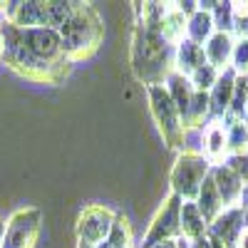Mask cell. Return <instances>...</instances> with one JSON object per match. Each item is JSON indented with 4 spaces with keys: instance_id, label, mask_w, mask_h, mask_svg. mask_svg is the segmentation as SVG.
Wrapping results in <instances>:
<instances>
[{
    "instance_id": "52a82bcc",
    "label": "cell",
    "mask_w": 248,
    "mask_h": 248,
    "mask_svg": "<svg viewBox=\"0 0 248 248\" xmlns=\"http://www.w3.org/2000/svg\"><path fill=\"white\" fill-rule=\"evenodd\" d=\"M40 229H43V211L28 206V209H17L5 221V236L0 248H32Z\"/></svg>"
},
{
    "instance_id": "9c48e42d",
    "label": "cell",
    "mask_w": 248,
    "mask_h": 248,
    "mask_svg": "<svg viewBox=\"0 0 248 248\" xmlns=\"http://www.w3.org/2000/svg\"><path fill=\"white\" fill-rule=\"evenodd\" d=\"M20 40L23 45L43 62H50V65H60V62H70L62 52V43H60V32L50 30V28H30L23 30L20 28Z\"/></svg>"
},
{
    "instance_id": "1f68e13d",
    "label": "cell",
    "mask_w": 248,
    "mask_h": 248,
    "mask_svg": "<svg viewBox=\"0 0 248 248\" xmlns=\"http://www.w3.org/2000/svg\"><path fill=\"white\" fill-rule=\"evenodd\" d=\"M3 236H5V218H0V246H3Z\"/></svg>"
},
{
    "instance_id": "484cf974",
    "label": "cell",
    "mask_w": 248,
    "mask_h": 248,
    "mask_svg": "<svg viewBox=\"0 0 248 248\" xmlns=\"http://www.w3.org/2000/svg\"><path fill=\"white\" fill-rule=\"evenodd\" d=\"M236 75H248V37L236 40L233 45V55H231V67Z\"/></svg>"
},
{
    "instance_id": "8d00e7d4",
    "label": "cell",
    "mask_w": 248,
    "mask_h": 248,
    "mask_svg": "<svg viewBox=\"0 0 248 248\" xmlns=\"http://www.w3.org/2000/svg\"><path fill=\"white\" fill-rule=\"evenodd\" d=\"M77 248H92V246H85V243H77Z\"/></svg>"
},
{
    "instance_id": "277c9868",
    "label": "cell",
    "mask_w": 248,
    "mask_h": 248,
    "mask_svg": "<svg viewBox=\"0 0 248 248\" xmlns=\"http://www.w3.org/2000/svg\"><path fill=\"white\" fill-rule=\"evenodd\" d=\"M144 94H147V105H149L152 119L156 124L164 144H167V149L181 152L184 139H186V127H184V122H181V117L174 107L167 87L164 85H149V87H144Z\"/></svg>"
},
{
    "instance_id": "5b68a950",
    "label": "cell",
    "mask_w": 248,
    "mask_h": 248,
    "mask_svg": "<svg viewBox=\"0 0 248 248\" xmlns=\"http://www.w3.org/2000/svg\"><path fill=\"white\" fill-rule=\"evenodd\" d=\"M211 164L203 154L199 152H179L176 161L171 167L169 174V186H171V194H176L181 201H194L201 184L206 181V176L211 174Z\"/></svg>"
},
{
    "instance_id": "4dcf8cb0",
    "label": "cell",
    "mask_w": 248,
    "mask_h": 248,
    "mask_svg": "<svg viewBox=\"0 0 248 248\" xmlns=\"http://www.w3.org/2000/svg\"><path fill=\"white\" fill-rule=\"evenodd\" d=\"M154 248H179V238H176V241H164V243H159V246H154Z\"/></svg>"
},
{
    "instance_id": "f1b7e54d",
    "label": "cell",
    "mask_w": 248,
    "mask_h": 248,
    "mask_svg": "<svg viewBox=\"0 0 248 248\" xmlns=\"http://www.w3.org/2000/svg\"><path fill=\"white\" fill-rule=\"evenodd\" d=\"M238 206L243 209V214L248 216V184L243 186V194H241V201H238Z\"/></svg>"
},
{
    "instance_id": "4fadbf2b",
    "label": "cell",
    "mask_w": 248,
    "mask_h": 248,
    "mask_svg": "<svg viewBox=\"0 0 248 248\" xmlns=\"http://www.w3.org/2000/svg\"><path fill=\"white\" fill-rule=\"evenodd\" d=\"M233 45H236V37L231 32H214L209 37V43L203 45V55H206V62L211 67H216L218 72L229 70L231 67V55H233Z\"/></svg>"
},
{
    "instance_id": "cb8c5ba5",
    "label": "cell",
    "mask_w": 248,
    "mask_h": 248,
    "mask_svg": "<svg viewBox=\"0 0 248 248\" xmlns=\"http://www.w3.org/2000/svg\"><path fill=\"white\" fill-rule=\"evenodd\" d=\"M218 70L216 67H211L209 62H206V65H201L189 79H191V85H194V90L196 92H209L214 85H216V79H218Z\"/></svg>"
},
{
    "instance_id": "4316f807",
    "label": "cell",
    "mask_w": 248,
    "mask_h": 248,
    "mask_svg": "<svg viewBox=\"0 0 248 248\" xmlns=\"http://www.w3.org/2000/svg\"><path fill=\"white\" fill-rule=\"evenodd\" d=\"M226 167H229L241 181H243V186L248 184V152H241V154H229L226 156Z\"/></svg>"
},
{
    "instance_id": "8992f818",
    "label": "cell",
    "mask_w": 248,
    "mask_h": 248,
    "mask_svg": "<svg viewBox=\"0 0 248 248\" xmlns=\"http://www.w3.org/2000/svg\"><path fill=\"white\" fill-rule=\"evenodd\" d=\"M181 199L176 194H169L161 201L159 211L154 214L147 233H144L141 243H137V248H154L164 241H176L181 238Z\"/></svg>"
},
{
    "instance_id": "603a6c76",
    "label": "cell",
    "mask_w": 248,
    "mask_h": 248,
    "mask_svg": "<svg viewBox=\"0 0 248 248\" xmlns=\"http://www.w3.org/2000/svg\"><path fill=\"white\" fill-rule=\"evenodd\" d=\"M72 13H75V3H67V0H47V28L60 30L72 17Z\"/></svg>"
},
{
    "instance_id": "e0dca14e",
    "label": "cell",
    "mask_w": 248,
    "mask_h": 248,
    "mask_svg": "<svg viewBox=\"0 0 248 248\" xmlns=\"http://www.w3.org/2000/svg\"><path fill=\"white\" fill-rule=\"evenodd\" d=\"M206 233H209V221L201 216L199 206L194 201H184L181 203V238H186L189 243H196Z\"/></svg>"
},
{
    "instance_id": "ba28073f",
    "label": "cell",
    "mask_w": 248,
    "mask_h": 248,
    "mask_svg": "<svg viewBox=\"0 0 248 248\" xmlns=\"http://www.w3.org/2000/svg\"><path fill=\"white\" fill-rule=\"evenodd\" d=\"M112 223H114V211L107 209L105 203L85 206L82 214L77 216V223H75L77 243H85V246H92V248L105 243L109 231H112Z\"/></svg>"
},
{
    "instance_id": "ac0fdd59",
    "label": "cell",
    "mask_w": 248,
    "mask_h": 248,
    "mask_svg": "<svg viewBox=\"0 0 248 248\" xmlns=\"http://www.w3.org/2000/svg\"><path fill=\"white\" fill-rule=\"evenodd\" d=\"M214 32H216V25H214V15L209 10L199 8L191 17H186V40H191V43L203 47Z\"/></svg>"
},
{
    "instance_id": "5bb4252c",
    "label": "cell",
    "mask_w": 248,
    "mask_h": 248,
    "mask_svg": "<svg viewBox=\"0 0 248 248\" xmlns=\"http://www.w3.org/2000/svg\"><path fill=\"white\" fill-rule=\"evenodd\" d=\"M211 179L216 184V191H218L223 206H238L241 194H243V181L226 164H216L211 169Z\"/></svg>"
},
{
    "instance_id": "d6986e66",
    "label": "cell",
    "mask_w": 248,
    "mask_h": 248,
    "mask_svg": "<svg viewBox=\"0 0 248 248\" xmlns=\"http://www.w3.org/2000/svg\"><path fill=\"white\" fill-rule=\"evenodd\" d=\"M194 203L199 206V211H201V216L206 218V221H214L226 206H223V201H221V196H218V191H216V184H214V179H211V174L206 176V181L201 184V189H199V194H196V199H194Z\"/></svg>"
},
{
    "instance_id": "836d02e7",
    "label": "cell",
    "mask_w": 248,
    "mask_h": 248,
    "mask_svg": "<svg viewBox=\"0 0 248 248\" xmlns=\"http://www.w3.org/2000/svg\"><path fill=\"white\" fill-rule=\"evenodd\" d=\"M189 248H203V241H196V243H189Z\"/></svg>"
},
{
    "instance_id": "ffe728a7",
    "label": "cell",
    "mask_w": 248,
    "mask_h": 248,
    "mask_svg": "<svg viewBox=\"0 0 248 248\" xmlns=\"http://www.w3.org/2000/svg\"><path fill=\"white\" fill-rule=\"evenodd\" d=\"M161 35L167 37L174 47L186 37V17L176 10L174 3H167V13H164V20H161Z\"/></svg>"
},
{
    "instance_id": "7402d4cb",
    "label": "cell",
    "mask_w": 248,
    "mask_h": 248,
    "mask_svg": "<svg viewBox=\"0 0 248 248\" xmlns=\"http://www.w3.org/2000/svg\"><path fill=\"white\" fill-rule=\"evenodd\" d=\"M226 124V141H229V154L248 152V122H223Z\"/></svg>"
},
{
    "instance_id": "d6a6232c",
    "label": "cell",
    "mask_w": 248,
    "mask_h": 248,
    "mask_svg": "<svg viewBox=\"0 0 248 248\" xmlns=\"http://www.w3.org/2000/svg\"><path fill=\"white\" fill-rule=\"evenodd\" d=\"M179 248H189V241H186V238H179Z\"/></svg>"
},
{
    "instance_id": "d590c367",
    "label": "cell",
    "mask_w": 248,
    "mask_h": 248,
    "mask_svg": "<svg viewBox=\"0 0 248 248\" xmlns=\"http://www.w3.org/2000/svg\"><path fill=\"white\" fill-rule=\"evenodd\" d=\"M0 62H3V37H0Z\"/></svg>"
},
{
    "instance_id": "74e56055",
    "label": "cell",
    "mask_w": 248,
    "mask_h": 248,
    "mask_svg": "<svg viewBox=\"0 0 248 248\" xmlns=\"http://www.w3.org/2000/svg\"><path fill=\"white\" fill-rule=\"evenodd\" d=\"M246 122H248V105H246Z\"/></svg>"
},
{
    "instance_id": "2e32d148",
    "label": "cell",
    "mask_w": 248,
    "mask_h": 248,
    "mask_svg": "<svg viewBox=\"0 0 248 248\" xmlns=\"http://www.w3.org/2000/svg\"><path fill=\"white\" fill-rule=\"evenodd\" d=\"M201 65H206L203 47L184 37L181 43L174 47V72H179L184 77H191Z\"/></svg>"
},
{
    "instance_id": "83f0119b",
    "label": "cell",
    "mask_w": 248,
    "mask_h": 248,
    "mask_svg": "<svg viewBox=\"0 0 248 248\" xmlns=\"http://www.w3.org/2000/svg\"><path fill=\"white\" fill-rule=\"evenodd\" d=\"M201 241H203V248H229V246H223L216 236H211V233H206Z\"/></svg>"
},
{
    "instance_id": "8fae6325",
    "label": "cell",
    "mask_w": 248,
    "mask_h": 248,
    "mask_svg": "<svg viewBox=\"0 0 248 248\" xmlns=\"http://www.w3.org/2000/svg\"><path fill=\"white\" fill-rule=\"evenodd\" d=\"M201 154L209 159L211 167L226 161V156H229V141H226L223 119H211L201 129Z\"/></svg>"
},
{
    "instance_id": "6da1fadb",
    "label": "cell",
    "mask_w": 248,
    "mask_h": 248,
    "mask_svg": "<svg viewBox=\"0 0 248 248\" xmlns=\"http://www.w3.org/2000/svg\"><path fill=\"white\" fill-rule=\"evenodd\" d=\"M129 62L137 79L144 82V87L164 85L167 77L174 72V45L161 35V30L137 23L132 32Z\"/></svg>"
},
{
    "instance_id": "7a4b0ae2",
    "label": "cell",
    "mask_w": 248,
    "mask_h": 248,
    "mask_svg": "<svg viewBox=\"0 0 248 248\" xmlns=\"http://www.w3.org/2000/svg\"><path fill=\"white\" fill-rule=\"evenodd\" d=\"M0 37H3V62L17 72L20 77H25L30 82H50L57 85L62 77H67L72 62H60V65H50V62L37 60L20 40V28L13 25L10 20H0Z\"/></svg>"
},
{
    "instance_id": "44dd1931",
    "label": "cell",
    "mask_w": 248,
    "mask_h": 248,
    "mask_svg": "<svg viewBox=\"0 0 248 248\" xmlns=\"http://www.w3.org/2000/svg\"><path fill=\"white\" fill-rule=\"evenodd\" d=\"M107 243L112 248H137L132 223L124 211H114V223H112V231L107 236Z\"/></svg>"
},
{
    "instance_id": "3957f363",
    "label": "cell",
    "mask_w": 248,
    "mask_h": 248,
    "mask_svg": "<svg viewBox=\"0 0 248 248\" xmlns=\"http://www.w3.org/2000/svg\"><path fill=\"white\" fill-rule=\"evenodd\" d=\"M60 43L62 52L70 62H79L92 57L102 40H105V23H102L99 13L87 3H75V13L60 30Z\"/></svg>"
},
{
    "instance_id": "e575fe53",
    "label": "cell",
    "mask_w": 248,
    "mask_h": 248,
    "mask_svg": "<svg viewBox=\"0 0 248 248\" xmlns=\"http://www.w3.org/2000/svg\"><path fill=\"white\" fill-rule=\"evenodd\" d=\"M94 248H112V246H109V243L105 241V243H99V246H94Z\"/></svg>"
},
{
    "instance_id": "9a60e30c",
    "label": "cell",
    "mask_w": 248,
    "mask_h": 248,
    "mask_svg": "<svg viewBox=\"0 0 248 248\" xmlns=\"http://www.w3.org/2000/svg\"><path fill=\"white\" fill-rule=\"evenodd\" d=\"M164 87H167L171 102H174V107L181 117V122L186 124V117H189V109H191V99H194V85H191V79L189 77H184L179 72H171L167 77V82H164Z\"/></svg>"
},
{
    "instance_id": "7c38bea8",
    "label": "cell",
    "mask_w": 248,
    "mask_h": 248,
    "mask_svg": "<svg viewBox=\"0 0 248 248\" xmlns=\"http://www.w3.org/2000/svg\"><path fill=\"white\" fill-rule=\"evenodd\" d=\"M233 87H236V72L233 70H223L216 79V85L209 90V109L211 119H223L231 109L233 102Z\"/></svg>"
},
{
    "instance_id": "d4e9b609",
    "label": "cell",
    "mask_w": 248,
    "mask_h": 248,
    "mask_svg": "<svg viewBox=\"0 0 248 248\" xmlns=\"http://www.w3.org/2000/svg\"><path fill=\"white\" fill-rule=\"evenodd\" d=\"M211 15H214V25H216L218 32H231L233 30V10H231V3H223V0L214 3Z\"/></svg>"
},
{
    "instance_id": "f546056e",
    "label": "cell",
    "mask_w": 248,
    "mask_h": 248,
    "mask_svg": "<svg viewBox=\"0 0 248 248\" xmlns=\"http://www.w3.org/2000/svg\"><path fill=\"white\" fill-rule=\"evenodd\" d=\"M233 248H248V226L243 229V233L238 236V241H236V246Z\"/></svg>"
},
{
    "instance_id": "30bf717a",
    "label": "cell",
    "mask_w": 248,
    "mask_h": 248,
    "mask_svg": "<svg viewBox=\"0 0 248 248\" xmlns=\"http://www.w3.org/2000/svg\"><path fill=\"white\" fill-rule=\"evenodd\" d=\"M246 226H248V216L243 214L241 206H226V209L209 223V233L216 236L223 246L233 248Z\"/></svg>"
}]
</instances>
